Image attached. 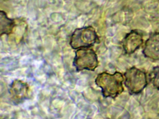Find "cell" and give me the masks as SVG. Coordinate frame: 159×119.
I'll return each instance as SVG.
<instances>
[{
  "label": "cell",
  "instance_id": "obj_1",
  "mask_svg": "<svg viewBox=\"0 0 159 119\" xmlns=\"http://www.w3.org/2000/svg\"><path fill=\"white\" fill-rule=\"evenodd\" d=\"M124 80L123 75L120 73L116 72L113 74H111L104 72L98 74L95 82L101 88L104 97L114 98L123 92Z\"/></svg>",
  "mask_w": 159,
  "mask_h": 119
},
{
  "label": "cell",
  "instance_id": "obj_2",
  "mask_svg": "<svg viewBox=\"0 0 159 119\" xmlns=\"http://www.w3.org/2000/svg\"><path fill=\"white\" fill-rule=\"evenodd\" d=\"M99 41L94 28L89 26L76 29L71 34L69 43L72 49L77 50L92 47Z\"/></svg>",
  "mask_w": 159,
  "mask_h": 119
},
{
  "label": "cell",
  "instance_id": "obj_3",
  "mask_svg": "<svg viewBox=\"0 0 159 119\" xmlns=\"http://www.w3.org/2000/svg\"><path fill=\"white\" fill-rule=\"evenodd\" d=\"M97 55L91 47L77 49L73 61V65L77 72L84 70L94 71L98 67Z\"/></svg>",
  "mask_w": 159,
  "mask_h": 119
},
{
  "label": "cell",
  "instance_id": "obj_4",
  "mask_svg": "<svg viewBox=\"0 0 159 119\" xmlns=\"http://www.w3.org/2000/svg\"><path fill=\"white\" fill-rule=\"evenodd\" d=\"M124 76L125 84L131 95L141 93L147 86L148 81L146 73L135 67L127 69Z\"/></svg>",
  "mask_w": 159,
  "mask_h": 119
},
{
  "label": "cell",
  "instance_id": "obj_5",
  "mask_svg": "<svg viewBox=\"0 0 159 119\" xmlns=\"http://www.w3.org/2000/svg\"><path fill=\"white\" fill-rule=\"evenodd\" d=\"M8 91L11 100L15 105L21 104L29 99V85L21 80H14L9 86Z\"/></svg>",
  "mask_w": 159,
  "mask_h": 119
},
{
  "label": "cell",
  "instance_id": "obj_6",
  "mask_svg": "<svg viewBox=\"0 0 159 119\" xmlns=\"http://www.w3.org/2000/svg\"><path fill=\"white\" fill-rule=\"evenodd\" d=\"M143 42L142 34L137 31L132 30L123 40V47L126 54H133L141 46Z\"/></svg>",
  "mask_w": 159,
  "mask_h": 119
},
{
  "label": "cell",
  "instance_id": "obj_7",
  "mask_svg": "<svg viewBox=\"0 0 159 119\" xmlns=\"http://www.w3.org/2000/svg\"><path fill=\"white\" fill-rule=\"evenodd\" d=\"M143 53L150 59L159 60V32L150 35L145 42Z\"/></svg>",
  "mask_w": 159,
  "mask_h": 119
},
{
  "label": "cell",
  "instance_id": "obj_8",
  "mask_svg": "<svg viewBox=\"0 0 159 119\" xmlns=\"http://www.w3.org/2000/svg\"><path fill=\"white\" fill-rule=\"evenodd\" d=\"M16 23L14 20L9 18L4 11L0 13V30L1 37L3 34L9 35L12 33Z\"/></svg>",
  "mask_w": 159,
  "mask_h": 119
},
{
  "label": "cell",
  "instance_id": "obj_9",
  "mask_svg": "<svg viewBox=\"0 0 159 119\" xmlns=\"http://www.w3.org/2000/svg\"><path fill=\"white\" fill-rule=\"evenodd\" d=\"M150 79L152 85L159 90V67L153 68L150 74Z\"/></svg>",
  "mask_w": 159,
  "mask_h": 119
}]
</instances>
